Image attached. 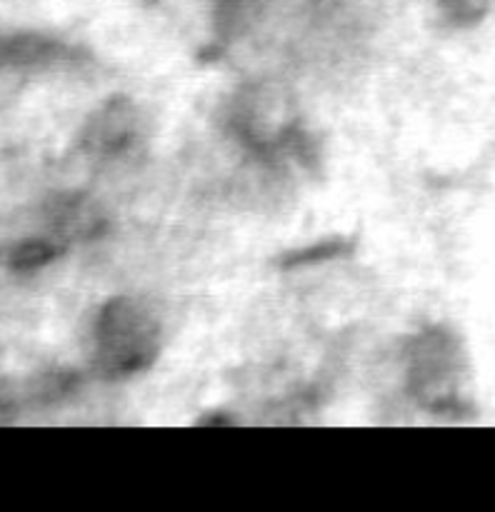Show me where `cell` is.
Returning <instances> with one entry per match:
<instances>
[{
  "instance_id": "2",
  "label": "cell",
  "mask_w": 495,
  "mask_h": 512,
  "mask_svg": "<svg viewBox=\"0 0 495 512\" xmlns=\"http://www.w3.org/2000/svg\"><path fill=\"white\" fill-rule=\"evenodd\" d=\"M58 255V250L50 248V245L45 243H30V245H23V248L15 253V268H23V270H30V268H40V265L50 263V260Z\"/></svg>"
},
{
  "instance_id": "1",
  "label": "cell",
  "mask_w": 495,
  "mask_h": 512,
  "mask_svg": "<svg viewBox=\"0 0 495 512\" xmlns=\"http://www.w3.org/2000/svg\"><path fill=\"white\" fill-rule=\"evenodd\" d=\"M158 325L133 300H113L98 320V355L110 375H128L153 363Z\"/></svg>"
}]
</instances>
